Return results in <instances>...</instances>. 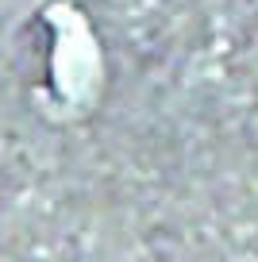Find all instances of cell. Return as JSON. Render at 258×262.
<instances>
[]
</instances>
